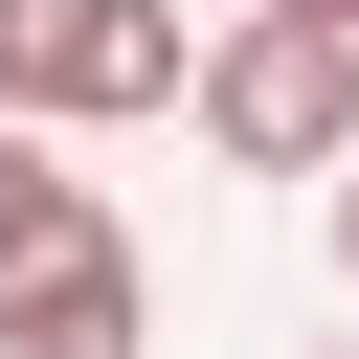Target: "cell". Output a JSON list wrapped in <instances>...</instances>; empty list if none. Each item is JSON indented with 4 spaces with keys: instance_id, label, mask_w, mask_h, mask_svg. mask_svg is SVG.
Instances as JSON below:
<instances>
[{
    "instance_id": "obj_6",
    "label": "cell",
    "mask_w": 359,
    "mask_h": 359,
    "mask_svg": "<svg viewBox=\"0 0 359 359\" xmlns=\"http://www.w3.org/2000/svg\"><path fill=\"white\" fill-rule=\"evenodd\" d=\"M314 22H359V0H314Z\"/></svg>"
},
{
    "instance_id": "obj_4",
    "label": "cell",
    "mask_w": 359,
    "mask_h": 359,
    "mask_svg": "<svg viewBox=\"0 0 359 359\" xmlns=\"http://www.w3.org/2000/svg\"><path fill=\"white\" fill-rule=\"evenodd\" d=\"M90 224H112V202L67 180V135H45V112H0V292H22L45 247H90Z\"/></svg>"
},
{
    "instance_id": "obj_3",
    "label": "cell",
    "mask_w": 359,
    "mask_h": 359,
    "mask_svg": "<svg viewBox=\"0 0 359 359\" xmlns=\"http://www.w3.org/2000/svg\"><path fill=\"white\" fill-rule=\"evenodd\" d=\"M135 337H157V269H135L112 224H90V247H45V269L0 292V359H135Z\"/></svg>"
},
{
    "instance_id": "obj_5",
    "label": "cell",
    "mask_w": 359,
    "mask_h": 359,
    "mask_svg": "<svg viewBox=\"0 0 359 359\" xmlns=\"http://www.w3.org/2000/svg\"><path fill=\"white\" fill-rule=\"evenodd\" d=\"M337 269H359V157H337Z\"/></svg>"
},
{
    "instance_id": "obj_1",
    "label": "cell",
    "mask_w": 359,
    "mask_h": 359,
    "mask_svg": "<svg viewBox=\"0 0 359 359\" xmlns=\"http://www.w3.org/2000/svg\"><path fill=\"white\" fill-rule=\"evenodd\" d=\"M247 180H337L359 157V22H314V0H247L224 45H202V90H180Z\"/></svg>"
},
{
    "instance_id": "obj_2",
    "label": "cell",
    "mask_w": 359,
    "mask_h": 359,
    "mask_svg": "<svg viewBox=\"0 0 359 359\" xmlns=\"http://www.w3.org/2000/svg\"><path fill=\"white\" fill-rule=\"evenodd\" d=\"M180 90H202V67H180L157 0H0V112L112 135V112H180Z\"/></svg>"
}]
</instances>
